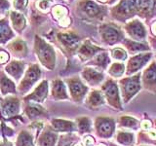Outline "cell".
<instances>
[{"instance_id":"6da1fadb","label":"cell","mask_w":156,"mask_h":146,"mask_svg":"<svg viewBox=\"0 0 156 146\" xmlns=\"http://www.w3.org/2000/svg\"><path fill=\"white\" fill-rule=\"evenodd\" d=\"M34 49H35L36 55L42 64L49 69H53L56 60V55L53 48L44 41L42 38L35 36Z\"/></svg>"},{"instance_id":"7a4b0ae2","label":"cell","mask_w":156,"mask_h":146,"mask_svg":"<svg viewBox=\"0 0 156 146\" xmlns=\"http://www.w3.org/2000/svg\"><path fill=\"white\" fill-rule=\"evenodd\" d=\"M41 75V71L40 68L37 64H32L29 65V67L27 68V70L26 71V74H24L23 80L21 81L19 85L18 90L22 94H24L27 91H29V89L35 84V82H37V80L40 78Z\"/></svg>"},{"instance_id":"3957f363","label":"cell","mask_w":156,"mask_h":146,"mask_svg":"<svg viewBox=\"0 0 156 146\" xmlns=\"http://www.w3.org/2000/svg\"><path fill=\"white\" fill-rule=\"evenodd\" d=\"M0 107H1V113L5 117L17 116L20 110V101L17 97L9 96L0 101Z\"/></svg>"},{"instance_id":"277c9868","label":"cell","mask_w":156,"mask_h":146,"mask_svg":"<svg viewBox=\"0 0 156 146\" xmlns=\"http://www.w3.org/2000/svg\"><path fill=\"white\" fill-rule=\"evenodd\" d=\"M8 51L17 58H23L27 55V43L22 39H15L7 45Z\"/></svg>"},{"instance_id":"5b68a950","label":"cell","mask_w":156,"mask_h":146,"mask_svg":"<svg viewBox=\"0 0 156 146\" xmlns=\"http://www.w3.org/2000/svg\"><path fill=\"white\" fill-rule=\"evenodd\" d=\"M10 21L12 23V27L17 33H22L27 26V19L23 14L18 11L10 12Z\"/></svg>"},{"instance_id":"8992f818","label":"cell","mask_w":156,"mask_h":146,"mask_svg":"<svg viewBox=\"0 0 156 146\" xmlns=\"http://www.w3.org/2000/svg\"><path fill=\"white\" fill-rule=\"evenodd\" d=\"M5 71L13 77L15 80H19L24 71V63L19 61H12L5 67Z\"/></svg>"},{"instance_id":"52a82bcc","label":"cell","mask_w":156,"mask_h":146,"mask_svg":"<svg viewBox=\"0 0 156 146\" xmlns=\"http://www.w3.org/2000/svg\"><path fill=\"white\" fill-rule=\"evenodd\" d=\"M15 36V34L10 26L8 19H0V45L7 43Z\"/></svg>"},{"instance_id":"ba28073f","label":"cell","mask_w":156,"mask_h":146,"mask_svg":"<svg viewBox=\"0 0 156 146\" xmlns=\"http://www.w3.org/2000/svg\"><path fill=\"white\" fill-rule=\"evenodd\" d=\"M0 91L1 94L6 96L8 94L16 92V85L3 71H0Z\"/></svg>"},{"instance_id":"9c48e42d","label":"cell","mask_w":156,"mask_h":146,"mask_svg":"<svg viewBox=\"0 0 156 146\" xmlns=\"http://www.w3.org/2000/svg\"><path fill=\"white\" fill-rule=\"evenodd\" d=\"M48 94V83L47 81H43L40 85H39L35 91H34L32 94L27 96L26 100H35V101H43L44 99L46 97Z\"/></svg>"},{"instance_id":"30bf717a","label":"cell","mask_w":156,"mask_h":146,"mask_svg":"<svg viewBox=\"0 0 156 146\" xmlns=\"http://www.w3.org/2000/svg\"><path fill=\"white\" fill-rule=\"evenodd\" d=\"M129 32L133 35L134 37L138 39H143L145 36V30L144 26L141 24L139 21H135L128 26Z\"/></svg>"},{"instance_id":"8fae6325","label":"cell","mask_w":156,"mask_h":146,"mask_svg":"<svg viewBox=\"0 0 156 146\" xmlns=\"http://www.w3.org/2000/svg\"><path fill=\"white\" fill-rule=\"evenodd\" d=\"M58 39L65 46L68 48H74L78 44V39L76 36L69 33H61L58 34Z\"/></svg>"},{"instance_id":"7c38bea8","label":"cell","mask_w":156,"mask_h":146,"mask_svg":"<svg viewBox=\"0 0 156 146\" xmlns=\"http://www.w3.org/2000/svg\"><path fill=\"white\" fill-rule=\"evenodd\" d=\"M135 6L136 0H123L118 8V12L120 11L124 15H130L135 11Z\"/></svg>"},{"instance_id":"4fadbf2b","label":"cell","mask_w":156,"mask_h":146,"mask_svg":"<svg viewBox=\"0 0 156 146\" xmlns=\"http://www.w3.org/2000/svg\"><path fill=\"white\" fill-rule=\"evenodd\" d=\"M16 146H33L31 135L26 130L21 131V134H19L17 138Z\"/></svg>"},{"instance_id":"5bb4252c","label":"cell","mask_w":156,"mask_h":146,"mask_svg":"<svg viewBox=\"0 0 156 146\" xmlns=\"http://www.w3.org/2000/svg\"><path fill=\"white\" fill-rule=\"evenodd\" d=\"M55 142H56V134L51 133V131L44 133L38 141V143L41 146H53L55 144Z\"/></svg>"},{"instance_id":"9a60e30c","label":"cell","mask_w":156,"mask_h":146,"mask_svg":"<svg viewBox=\"0 0 156 146\" xmlns=\"http://www.w3.org/2000/svg\"><path fill=\"white\" fill-rule=\"evenodd\" d=\"M53 96L56 99H62L66 97V88L63 86L62 82L61 81H54L53 82Z\"/></svg>"},{"instance_id":"2e32d148","label":"cell","mask_w":156,"mask_h":146,"mask_svg":"<svg viewBox=\"0 0 156 146\" xmlns=\"http://www.w3.org/2000/svg\"><path fill=\"white\" fill-rule=\"evenodd\" d=\"M102 35H104L105 41H107L108 43H113L118 39V31L110 26H105L104 28Z\"/></svg>"},{"instance_id":"e0dca14e","label":"cell","mask_w":156,"mask_h":146,"mask_svg":"<svg viewBox=\"0 0 156 146\" xmlns=\"http://www.w3.org/2000/svg\"><path fill=\"white\" fill-rule=\"evenodd\" d=\"M44 112H45V111L41 108V106L30 104V103L27 104L26 113H27V115L29 117V118H35V117L40 116L42 113H44Z\"/></svg>"},{"instance_id":"ac0fdd59","label":"cell","mask_w":156,"mask_h":146,"mask_svg":"<svg viewBox=\"0 0 156 146\" xmlns=\"http://www.w3.org/2000/svg\"><path fill=\"white\" fill-rule=\"evenodd\" d=\"M84 11L91 17L97 16L100 13V8L99 6L92 1H88L84 4Z\"/></svg>"},{"instance_id":"d6986e66","label":"cell","mask_w":156,"mask_h":146,"mask_svg":"<svg viewBox=\"0 0 156 146\" xmlns=\"http://www.w3.org/2000/svg\"><path fill=\"white\" fill-rule=\"evenodd\" d=\"M66 9L65 7H62V6H56L53 8V15L57 19H60L62 22V19H65L66 16Z\"/></svg>"},{"instance_id":"ffe728a7","label":"cell","mask_w":156,"mask_h":146,"mask_svg":"<svg viewBox=\"0 0 156 146\" xmlns=\"http://www.w3.org/2000/svg\"><path fill=\"white\" fill-rule=\"evenodd\" d=\"M147 57H148V56H139V57L133 58L130 62V68H132V69H138L139 66L144 64V63L146 61Z\"/></svg>"},{"instance_id":"44dd1931","label":"cell","mask_w":156,"mask_h":146,"mask_svg":"<svg viewBox=\"0 0 156 146\" xmlns=\"http://www.w3.org/2000/svg\"><path fill=\"white\" fill-rule=\"evenodd\" d=\"M14 8L20 12L26 11L27 6V0H14L13 2Z\"/></svg>"},{"instance_id":"7402d4cb","label":"cell","mask_w":156,"mask_h":146,"mask_svg":"<svg viewBox=\"0 0 156 146\" xmlns=\"http://www.w3.org/2000/svg\"><path fill=\"white\" fill-rule=\"evenodd\" d=\"M151 7H152V0H140V8L141 12H149Z\"/></svg>"},{"instance_id":"603a6c76","label":"cell","mask_w":156,"mask_h":146,"mask_svg":"<svg viewBox=\"0 0 156 146\" xmlns=\"http://www.w3.org/2000/svg\"><path fill=\"white\" fill-rule=\"evenodd\" d=\"M70 86V90H71V94L73 96H76V95H80V92H83V86L81 84L77 82H71V84H69Z\"/></svg>"},{"instance_id":"cb8c5ba5","label":"cell","mask_w":156,"mask_h":146,"mask_svg":"<svg viewBox=\"0 0 156 146\" xmlns=\"http://www.w3.org/2000/svg\"><path fill=\"white\" fill-rule=\"evenodd\" d=\"M52 0H37L36 5L39 10L41 11H47L49 7L51 6Z\"/></svg>"},{"instance_id":"d4e9b609","label":"cell","mask_w":156,"mask_h":146,"mask_svg":"<svg viewBox=\"0 0 156 146\" xmlns=\"http://www.w3.org/2000/svg\"><path fill=\"white\" fill-rule=\"evenodd\" d=\"M112 57L116 60H125L127 55L122 49H115V50L112 51Z\"/></svg>"},{"instance_id":"484cf974","label":"cell","mask_w":156,"mask_h":146,"mask_svg":"<svg viewBox=\"0 0 156 146\" xmlns=\"http://www.w3.org/2000/svg\"><path fill=\"white\" fill-rule=\"evenodd\" d=\"M10 4L9 0H0V15H3L6 11L10 9Z\"/></svg>"},{"instance_id":"4316f807","label":"cell","mask_w":156,"mask_h":146,"mask_svg":"<svg viewBox=\"0 0 156 146\" xmlns=\"http://www.w3.org/2000/svg\"><path fill=\"white\" fill-rule=\"evenodd\" d=\"M9 61V54L3 49L0 48V65L4 64V63L8 62Z\"/></svg>"},{"instance_id":"83f0119b","label":"cell","mask_w":156,"mask_h":146,"mask_svg":"<svg viewBox=\"0 0 156 146\" xmlns=\"http://www.w3.org/2000/svg\"><path fill=\"white\" fill-rule=\"evenodd\" d=\"M122 71H123V65L122 64H114L110 69V73H113L115 75H120Z\"/></svg>"},{"instance_id":"f1b7e54d","label":"cell","mask_w":156,"mask_h":146,"mask_svg":"<svg viewBox=\"0 0 156 146\" xmlns=\"http://www.w3.org/2000/svg\"><path fill=\"white\" fill-rule=\"evenodd\" d=\"M136 89H138V84L135 83L133 80L129 81L128 84L126 85V91H128V92H135Z\"/></svg>"},{"instance_id":"f546056e","label":"cell","mask_w":156,"mask_h":146,"mask_svg":"<svg viewBox=\"0 0 156 146\" xmlns=\"http://www.w3.org/2000/svg\"><path fill=\"white\" fill-rule=\"evenodd\" d=\"M150 126H151V124L148 121H144L141 123V127H143L144 129H148V128H150Z\"/></svg>"},{"instance_id":"4dcf8cb0","label":"cell","mask_w":156,"mask_h":146,"mask_svg":"<svg viewBox=\"0 0 156 146\" xmlns=\"http://www.w3.org/2000/svg\"><path fill=\"white\" fill-rule=\"evenodd\" d=\"M93 143H94V140H93V138L90 137V136H89V137H86V138H85V144H86V145L89 146V145H91V144H93Z\"/></svg>"},{"instance_id":"1f68e13d","label":"cell","mask_w":156,"mask_h":146,"mask_svg":"<svg viewBox=\"0 0 156 146\" xmlns=\"http://www.w3.org/2000/svg\"><path fill=\"white\" fill-rule=\"evenodd\" d=\"M149 135L152 138H156V130H151L150 133H149Z\"/></svg>"},{"instance_id":"d6a6232c","label":"cell","mask_w":156,"mask_h":146,"mask_svg":"<svg viewBox=\"0 0 156 146\" xmlns=\"http://www.w3.org/2000/svg\"><path fill=\"white\" fill-rule=\"evenodd\" d=\"M153 31H154V33L156 34V23L153 26Z\"/></svg>"},{"instance_id":"836d02e7","label":"cell","mask_w":156,"mask_h":146,"mask_svg":"<svg viewBox=\"0 0 156 146\" xmlns=\"http://www.w3.org/2000/svg\"><path fill=\"white\" fill-rule=\"evenodd\" d=\"M75 146H82V143H78V144H76Z\"/></svg>"},{"instance_id":"e575fe53","label":"cell","mask_w":156,"mask_h":146,"mask_svg":"<svg viewBox=\"0 0 156 146\" xmlns=\"http://www.w3.org/2000/svg\"><path fill=\"white\" fill-rule=\"evenodd\" d=\"M101 1H105V0H101Z\"/></svg>"},{"instance_id":"d590c367","label":"cell","mask_w":156,"mask_h":146,"mask_svg":"<svg viewBox=\"0 0 156 146\" xmlns=\"http://www.w3.org/2000/svg\"><path fill=\"white\" fill-rule=\"evenodd\" d=\"M101 146H102V145H101Z\"/></svg>"}]
</instances>
